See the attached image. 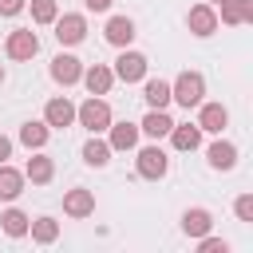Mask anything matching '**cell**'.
<instances>
[{
  "instance_id": "3957f363",
  "label": "cell",
  "mask_w": 253,
  "mask_h": 253,
  "mask_svg": "<svg viewBox=\"0 0 253 253\" xmlns=\"http://www.w3.org/2000/svg\"><path fill=\"white\" fill-rule=\"evenodd\" d=\"M51 24H55V40L67 43V47L83 43V36H87V16H83V12H63V16H55Z\"/></svg>"
},
{
  "instance_id": "5bb4252c",
  "label": "cell",
  "mask_w": 253,
  "mask_h": 253,
  "mask_svg": "<svg viewBox=\"0 0 253 253\" xmlns=\"http://www.w3.org/2000/svg\"><path fill=\"white\" fill-rule=\"evenodd\" d=\"M24 170H16V166H8V162H0V202H16L20 194H24Z\"/></svg>"
},
{
  "instance_id": "52a82bcc",
  "label": "cell",
  "mask_w": 253,
  "mask_h": 253,
  "mask_svg": "<svg viewBox=\"0 0 253 253\" xmlns=\"http://www.w3.org/2000/svg\"><path fill=\"white\" fill-rule=\"evenodd\" d=\"M186 28H190L198 40L213 36V32H217V8H213V4H194V8L186 12Z\"/></svg>"
},
{
  "instance_id": "44dd1931",
  "label": "cell",
  "mask_w": 253,
  "mask_h": 253,
  "mask_svg": "<svg viewBox=\"0 0 253 253\" xmlns=\"http://www.w3.org/2000/svg\"><path fill=\"white\" fill-rule=\"evenodd\" d=\"M24 178H28V182H36V186H47V182L55 178V162H51L47 154H32V158H28V166H24Z\"/></svg>"
},
{
  "instance_id": "f546056e",
  "label": "cell",
  "mask_w": 253,
  "mask_h": 253,
  "mask_svg": "<svg viewBox=\"0 0 253 253\" xmlns=\"http://www.w3.org/2000/svg\"><path fill=\"white\" fill-rule=\"evenodd\" d=\"M28 0H0V16H20Z\"/></svg>"
},
{
  "instance_id": "d6a6232c",
  "label": "cell",
  "mask_w": 253,
  "mask_h": 253,
  "mask_svg": "<svg viewBox=\"0 0 253 253\" xmlns=\"http://www.w3.org/2000/svg\"><path fill=\"white\" fill-rule=\"evenodd\" d=\"M206 4H213V8H217V4H221V0H206Z\"/></svg>"
},
{
  "instance_id": "7a4b0ae2",
  "label": "cell",
  "mask_w": 253,
  "mask_h": 253,
  "mask_svg": "<svg viewBox=\"0 0 253 253\" xmlns=\"http://www.w3.org/2000/svg\"><path fill=\"white\" fill-rule=\"evenodd\" d=\"M75 123L87 126L91 134H103V130L111 126V107H107V99H103V95H91L83 107H75Z\"/></svg>"
},
{
  "instance_id": "cb8c5ba5",
  "label": "cell",
  "mask_w": 253,
  "mask_h": 253,
  "mask_svg": "<svg viewBox=\"0 0 253 253\" xmlns=\"http://www.w3.org/2000/svg\"><path fill=\"white\" fill-rule=\"evenodd\" d=\"M0 225H4V233H8V237H24V233H28V225H32V217H28L24 210H16V206H12V210H4V213H0Z\"/></svg>"
},
{
  "instance_id": "30bf717a",
  "label": "cell",
  "mask_w": 253,
  "mask_h": 253,
  "mask_svg": "<svg viewBox=\"0 0 253 253\" xmlns=\"http://www.w3.org/2000/svg\"><path fill=\"white\" fill-rule=\"evenodd\" d=\"M79 75H83V63H79L75 55L59 51V55L51 59V79H55L59 87H71V83H79Z\"/></svg>"
},
{
  "instance_id": "4fadbf2b",
  "label": "cell",
  "mask_w": 253,
  "mask_h": 253,
  "mask_svg": "<svg viewBox=\"0 0 253 253\" xmlns=\"http://www.w3.org/2000/svg\"><path fill=\"white\" fill-rule=\"evenodd\" d=\"M213 229V213L206 210V206H190L186 213H182V233L186 237H202V233H210Z\"/></svg>"
},
{
  "instance_id": "4dcf8cb0",
  "label": "cell",
  "mask_w": 253,
  "mask_h": 253,
  "mask_svg": "<svg viewBox=\"0 0 253 253\" xmlns=\"http://www.w3.org/2000/svg\"><path fill=\"white\" fill-rule=\"evenodd\" d=\"M83 4H87V12H107L115 0H83Z\"/></svg>"
},
{
  "instance_id": "6da1fadb",
  "label": "cell",
  "mask_w": 253,
  "mask_h": 253,
  "mask_svg": "<svg viewBox=\"0 0 253 253\" xmlns=\"http://www.w3.org/2000/svg\"><path fill=\"white\" fill-rule=\"evenodd\" d=\"M170 99H174V103H182L186 111H190V107H198V103L206 99V79H202V71H182V75L170 83Z\"/></svg>"
},
{
  "instance_id": "1f68e13d",
  "label": "cell",
  "mask_w": 253,
  "mask_h": 253,
  "mask_svg": "<svg viewBox=\"0 0 253 253\" xmlns=\"http://www.w3.org/2000/svg\"><path fill=\"white\" fill-rule=\"evenodd\" d=\"M8 158H12V138L0 134V162H8Z\"/></svg>"
},
{
  "instance_id": "2e32d148",
  "label": "cell",
  "mask_w": 253,
  "mask_h": 253,
  "mask_svg": "<svg viewBox=\"0 0 253 253\" xmlns=\"http://www.w3.org/2000/svg\"><path fill=\"white\" fill-rule=\"evenodd\" d=\"M107 130H111V138H107L111 150H134V146H138V123H115V119H111Z\"/></svg>"
},
{
  "instance_id": "83f0119b",
  "label": "cell",
  "mask_w": 253,
  "mask_h": 253,
  "mask_svg": "<svg viewBox=\"0 0 253 253\" xmlns=\"http://www.w3.org/2000/svg\"><path fill=\"white\" fill-rule=\"evenodd\" d=\"M233 213H237V221H253V194H241L233 202Z\"/></svg>"
},
{
  "instance_id": "d4e9b609",
  "label": "cell",
  "mask_w": 253,
  "mask_h": 253,
  "mask_svg": "<svg viewBox=\"0 0 253 253\" xmlns=\"http://www.w3.org/2000/svg\"><path fill=\"white\" fill-rule=\"evenodd\" d=\"M28 233H32L36 245H51V241L59 237V221H55V217H36V221L28 225Z\"/></svg>"
},
{
  "instance_id": "8992f818",
  "label": "cell",
  "mask_w": 253,
  "mask_h": 253,
  "mask_svg": "<svg viewBox=\"0 0 253 253\" xmlns=\"http://www.w3.org/2000/svg\"><path fill=\"white\" fill-rule=\"evenodd\" d=\"M4 51H8V59H32L40 51V36L32 28H16V32H8Z\"/></svg>"
},
{
  "instance_id": "603a6c76",
  "label": "cell",
  "mask_w": 253,
  "mask_h": 253,
  "mask_svg": "<svg viewBox=\"0 0 253 253\" xmlns=\"http://www.w3.org/2000/svg\"><path fill=\"white\" fill-rule=\"evenodd\" d=\"M83 162H87V166H107V162H111V142H103L99 134H91V138L83 142Z\"/></svg>"
},
{
  "instance_id": "5b68a950",
  "label": "cell",
  "mask_w": 253,
  "mask_h": 253,
  "mask_svg": "<svg viewBox=\"0 0 253 253\" xmlns=\"http://www.w3.org/2000/svg\"><path fill=\"white\" fill-rule=\"evenodd\" d=\"M134 166H138V178H150V182H158V178H166V170H170V158H166V150H162V146H142Z\"/></svg>"
},
{
  "instance_id": "836d02e7",
  "label": "cell",
  "mask_w": 253,
  "mask_h": 253,
  "mask_svg": "<svg viewBox=\"0 0 253 253\" xmlns=\"http://www.w3.org/2000/svg\"><path fill=\"white\" fill-rule=\"evenodd\" d=\"M0 83H4V63H0Z\"/></svg>"
},
{
  "instance_id": "7402d4cb",
  "label": "cell",
  "mask_w": 253,
  "mask_h": 253,
  "mask_svg": "<svg viewBox=\"0 0 253 253\" xmlns=\"http://www.w3.org/2000/svg\"><path fill=\"white\" fill-rule=\"evenodd\" d=\"M47 134H51V126H47L43 119H28V123L20 126V142H24L28 150H40V146L47 142Z\"/></svg>"
},
{
  "instance_id": "9c48e42d",
  "label": "cell",
  "mask_w": 253,
  "mask_h": 253,
  "mask_svg": "<svg viewBox=\"0 0 253 253\" xmlns=\"http://www.w3.org/2000/svg\"><path fill=\"white\" fill-rule=\"evenodd\" d=\"M202 111H198V126H202V134H221L225 126H229V111L221 107V103H198Z\"/></svg>"
},
{
  "instance_id": "9a60e30c",
  "label": "cell",
  "mask_w": 253,
  "mask_h": 253,
  "mask_svg": "<svg viewBox=\"0 0 253 253\" xmlns=\"http://www.w3.org/2000/svg\"><path fill=\"white\" fill-rule=\"evenodd\" d=\"M43 123H47V126H59V130H67V126L75 123V107H71V103L59 95V99H51V103L43 107Z\"/></svg>"
},
{
  "instance_id": "4316f807",
  "label": "cell",
  "mask_w": 253,
  "mask_h": 253,
  "mask_svg": "<svg viewBox=\"0 0 253 253\" xmlns=\"http://www.w3.org/2000/svg\"><path fill=\"white\" fill-rule=\"evenodd\" d=\"M55 16H59L55 0H32V24H51Z\"/></svg>"
},
{
  "instance_id": "8fae6325",
  "label": "cell",
  "mask_w": 253,
  "mask_h": 253,
  "mask_svg": "<svg viewBox=\"0 0 253 253\" xmlns=\"http://www.w3.org/2000/svg\"><path fill=\"white\" fill-rule=\"evenodd\" d=\"M63 213H67V217H91V213H95V194L83 190V186L67 190V194H63Z\"/></svg>"
},
{
  "instance_id": "ba28073f",
  "label": "cell",
  "mask_w": 253,
  "mask_h": 253,
  "mask_svg": "<svg viewBox=\"0 0 253 253\" xmlns=\"http://www.w3.org/2000/svg\"><path fill=\"white\" fill-rule=\"evenodd\" d=\"M79 83H83L91 95H107V91L115 87V71H111L107 63H91V67H83Z\"/></svg>"
},
{
  "instance_id": "f1b7e54d",
  "label": "cell",
  "mask_w": 253,
  "mask_h": 253,
  "mask_svg": "<svg viewBox=\"0 0 253 253\" xmlns=\"http://www.w3.org/2000/svg\"><path fill=\"white\" fill-rule=\"evenodd\" d=\"M202 253H229V241H221V237H210V233H202V245H198Z\"/></svg>"
},
{
  "instance_id": "ac0fdd59",
  "label": "cell",
  "mask_w": 253,
  "mask_h": 253,
  "mask_svg": "<svg viewBox=\"0 0 253 253\" xmlns=\"http://www.w3.org/2000/svg\"><path fill=\"white\" fill-rule=\"evenodd\" d=\"M221 8V24H229V28H237V24H249L253 20V0H221L217 4Z\"/></svg>"
},
{
  "instance_id": "7c38bea8",
  "label": "cell",
  "mask_w": 253,
  "mask_h": 253,
  "mask_svg": "<svg viewBox=\"0 0 253 253\" xmlns=\"http://www.w3.org/2000/svg\"><path fill=\"white\" fill-rule=\"evenodd\" d=\"M103 36H107L111 47H130V40H134V20H130V16H111L107 28H103Z\"/></svg>"
},
{
  "instance_id": "484cf974",
  "label": "cell",
  "mask_w": 253,
  "mask_h": 253,
  "mask_svg": "<svg viewBox=\"0 0 253 253\" xmlns=\"http://www.w3.org/2000/svg\"><path fill=\"white\" fill-rule=\"evenodd\" d=\"M142 99H146L150 107L166 111V103H170V83H166V79H146V87H142Z\"/></svg>"
},
{
  "instance_id": "e0dca14e",
  "label": "cell",
  "mask_w": 253,
  "mask_h": 253,
  "mask_svg": "<svg viewBox=\"0 0 253 253\" xmlns=\"http://www.w3.org/2000/svg\"><path fill=\"white\" fill-rule=\"evenodd\" d=\"M170 142H174V150H198L202 146V126L198 123H174Z\"/></svg>"
},
{
  "instance_id": "277c9868",
  "label": "cell",
  "mask_w": 253,
  "mask_h": 253,
  "mask_svg": "<svg viewBox=\"0 0 253 253\" xmlns=\"http://www.w3.org/2000/svg\"><path fill=\"white\" fill-rule=\"evenodd\" d=\"M146 55L142 51H130V47H123V55L115 59V79H123V83H138V79H146Z\"/></svg>"
},
{
  "instance_id": "d6986e66",
  "label": "cell",
  "mask_w": 253,
  "mask_h": 253,
  "mask_svg": "<svg viewBox=\"0 0 253 253\" xmlns=\"http://www.w3.org/2000/svg\"><path fill=\"white\" fill-rule=\"evenodd\" d=\"M170 126H174V119H170L166 111L150 107V111H146V119L138 123V134H150V138H166V134H170Z\"/></svg>"
},
{
  "instance_id": "ffe728a7",
  "label": "cell",
  "mask_w": 253,
  "mask_h": 253,
  "mask_svg": "<svg viewBox=\"0 0 253 253\" xmlns=\"http://www.w3.org/2000/svg\"><path fill=\"white\" fill-rule=\"evenodd\" d=\"M206 158H210V166H213V170H233V166H237V146H233V142H225V138H217V142H210Z\"/></svg>"
}]
</instances>
